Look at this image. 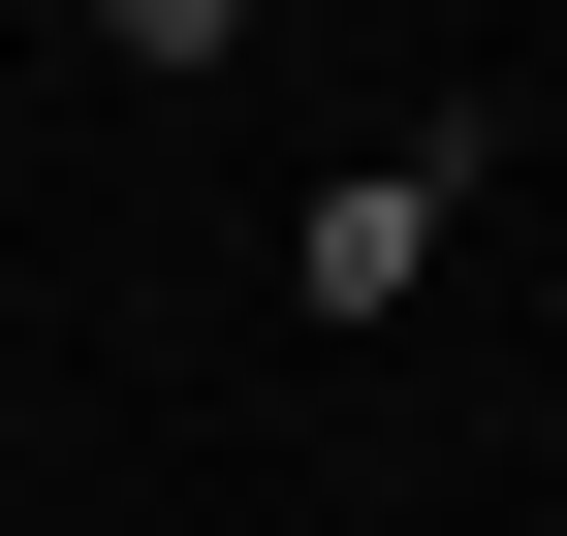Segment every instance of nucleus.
<instances>
[{
	"instance_id": "f257e3e1",
	"label": "nucleus",
	"mask_w": 567,
	"mask_h": 536,
	"mask_svg": "<svg viewBox=\"0 0 567 536\" xmlns=\"http://www.w3.org/2000/svg\"><path fill=\"white\" fill-rule=\"evenodd\" d=\"M473 158H505V126H442V158H379V189H316V285H347V316H379V285H410V252H442V189H473Z\"/></svg>"
},
{
	"instance_id": "f03ea898",
	"label": "nucleus",
	"mask_w": 567,
	"mask_h": 536,
	"mask_svg": "<svg viewBox=\"0 0 567 536\" xmlns=\"http://www.w3.org/2000/svg\"><path fill=\"white\" fill-rule=\"evenodd\" d=\"M95 32H126V63H221V32H252V0H95Z\"/></svg>"
}]
</instances>
